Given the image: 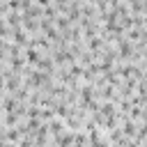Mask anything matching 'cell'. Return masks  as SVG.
Segmentation results:
<instances>
[{
    "label": "cell",
    "instance_id": "cell-1",
    "mask_svg": "<svg viewBox=\"0 0 147 147\" xmlns=\"http://www.w3.org/2000/svg\"><path fill=\"white\" fill-rule=\"evenodd\" d=\"M39 5H44V7H46V5H48V0H39Z\"/></svg>",
    "mask_w": 147,
    "mask_h": 147
}]
</instances>
